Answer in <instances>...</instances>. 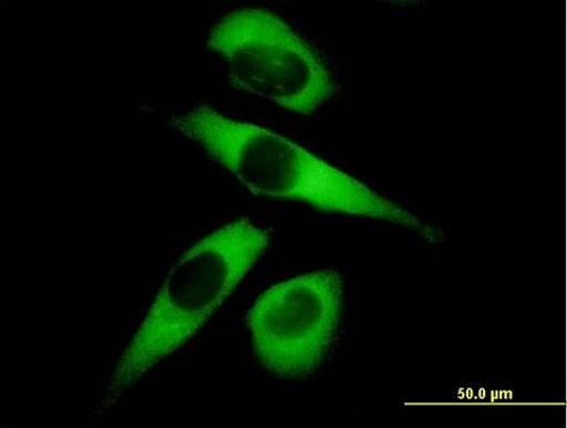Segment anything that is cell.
<instances>
[{
    "label": "cell",
    "mask_w": 567,
    "mask_h": 428,
    "mask_svg": "<svg viewBox=\"0 0 567 428\" xmlns=\"http://www.w3.org/2000/svg\"><path fill=\"white\" fill-rule=\"evenodd\" d=\"M173 125L256 195L403 225L430 242L443 238L440 228L268 129L226 118L209 105L173 119Z\"/></svg>",
    "instance_id": "1"
},
{
    "label": "cell",
    "mask_w": 567,
    "mask_h": 428,
    "mask_svg": "<svg viewBox=\"0 0 567 428\" xmlns=\"http://www.w3.org/2000/svg\"><path fill=\"white\" fill-rule=\"evenodd\" d=\"M270 232L241 218L198 242L166 276L112 374L103 409L196 335L268 248Z\"/></svg>",
    "instance_id": "2"
},
{
    "label": "cell",
    "mask_w": 567,
    "mask_h": 428,
    "mask_svg": "<svg viewBox=\"0 0 567 428\" xmlns=\"http://www.w3.org/2000/svg\"><path fill=\"white\" fill-rule=\"evenodd\" d=\"M207 45L227 63L231 85L311 116L336 93V82L315 49L276 13L240 8L209 31Z\"/></svg>",
    "instance_id": "3"
},
{
    "label": "cell",
    "mask_w": 567,
    "mask_h": 428,
    "mask_svg": "<svg viewBox=\"0 0 567 428\" xmlns=\"http://www.w3.org/2000/svg\"><path fill=\"white\" fill-rule=\"evenodd\" d=\"M343 295L342 276L328 269L265 291L246 318L261 366L287 380L319 370L340 333Z\"/></svg>",
    "instance_id": "4"
}]
</instances>
